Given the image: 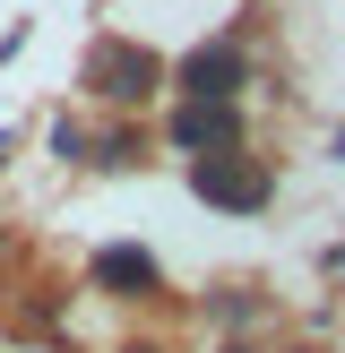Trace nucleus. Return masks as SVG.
Masks as SVG:
<instances>
[{"instance_id": "20e7f679", "label": "nucleus", "mask_w": 345, "mask_h": 353, "mask_svg": "<svg viewBox=\"0 0 345 353\" xmlns=\"http://www.w3.org/2000/svg\"><path fill=\"white\" fill-rule=\"evenodd\" d=\"M233 138H241L233 103H181V112H172V147H181V155H224Z\"/></svg>"}, {"instance_id": "f257e3e1", "label": "nucleus", "mask_w": 345, "mask_h": 353, "mask_svg": "<svg viewBox=\"0 0 345 353\" xmlns=\"http://www.w3.org/2000/svg\"><path fill=\"white\" fill-rule=\"evenodd\" d=\"M190 190H199L207 207H233V216H250V207H268V172L250 164V155H199V164H190Z\"/></svg>"}, {"instance_id": "423d86ee", "label": "nucleus", "mask_w": 345, "mask_h": 353, "mask_svg": "<svg viewBox=\"0 0 345 353\" xmlns=\"http://www.w3.org/2000/svg\"><path fill=\"white\" fill-rule=\"evenodd\" d=\"M224 353H250V345H224Z\"/></svg>"}, {"instance_id": "7ed1b4c3", "label": "nucleus", "mask_w": 345, "mask_h": 353, "mask_svg": "<svg viewBox=\"0 0 345 353\" xmlns=\"http://www.w3.org/2000/svg\"><path fill=\"white\" fill-rule=\"evenodd\" d=\"M241 78H250V69H241L233 43H199V52L181 61V95H190V103H233Z\"/></svg>"}, {"instance_id": "f03ea898", "label": "nucleus", "mask_w": 345, "mask_h": 353, "mask_svg": "<svg viewBox=\"0 0 345 353\" xmlns=\"http://www.w3.org/2000/svg\"><path fill=\"white\" fill-rule=\"evenodd\" d=\"M155 78H164V69H155V52H138V43H103L95 61H86V86H95V95H121V103H138Z\"/></svg>"}, {"instance_id": "39448f33", "label": "nucleus", "mask_w": 345, "mask_h": 353, "mask_svg": "<svg viewBox=\"0 0 345 353\" xmlns=\"http://www.w3.org/2000/svg\"><path fill=\"white\" fill-rule=\"evenodd\" d=\"M95 285L103 293H155V259L147 250H103L95 259Z\"/></svg>"}]
</instances>
